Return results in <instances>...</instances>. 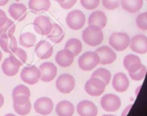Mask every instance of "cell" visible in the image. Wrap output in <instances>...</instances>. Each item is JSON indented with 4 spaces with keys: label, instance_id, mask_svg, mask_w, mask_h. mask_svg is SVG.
<instances>
[{
    "label": "cell",
    "instance_id": "cell-45",
    "mask_svg": "<svg viewBox=\"0 0 147 116\" xmlns=\"http://www.w3.org/2000/svg\"><path fill=\"white\" fill-rule=\"evenodd\" d=\"M1 59H2V53H1V50H0V62H1Z\"/></svg>",
    "mask_w": 147,
    "mask_h": 116
},
{
    "label": "cell",
    "instance_id": "cell-26",
    "mask_svg": "<svg viewBox=\"0 0 147 116\" xmlns=\"http://www.w3.org/2000/svg\"><path fill=\"white\" fill-rule=\"evenodd\" d=\"M143 3V0H121V5L125 11L136 13L142 8Z\"/></svg>",
    "mask_w": 147,
    "mask_h": 116
},
{
    "label": "cell",
    "instance_id": "cell-36",
    "mask_svg": "<svg viewBox=\"0 0 147 116\" xmlns=\"http://www.w3.org/2000/svg\"><path fill=\"white\" fill-rule=\"evenodd\" d=\"M146 74V67L144 65H142L141 69L135 73H129V76L133 80L140 81L144 78Z\"/></svg>",
    "mask_w": 147,
    "mask_h": 116
},
{
    "label": "cell",
    "instance_id": "cell-9",
    "mask_svg": "<svg viewBox=\"0 0 147 116\" xmlns=\"http://www.w3.org/2000/svg\"><path fill=\"white\" fill-rule=\"evenodd\" d=\"M36 33L41 35H47L53 28V23L50 19L44 15L38 16L33 23Z\"/></svg>",
    "mask_w": 147,
    "mask_h": 116
},
{
    "label": "cell",
    "instance_id": "cell-14",
    "mask_svg": "<svg viewBox=\"0 0 147 116\" xmlns=\"http://www.w3.org/2000/svg\"><path fill=\"white\" fill-rule=\"evenodd\" d=\"M129 46L133 51L144 54L147 53V37L144 35H136L131 38Z\"/></svg>",
    "mask_w": 147,
    "mask_h": 116
},
{
    "label": "cell",
    "instance_id": "cell-5",
    "mask_svg": "<svg viewBox=\"0 0 147 116\" xmlns=\"http://www.w3.org/2000/svg\"><path fill=\"white\" fill-rule=\"evenodd\" d=\"M106 84L96 77H91L86 82L85 85V90L86 93L90 96H100L103 93L106 89Z\"/></svg>",
    "mask_w": 147,
    "mask_h": 116
},
{
    "label": "cell",
    "instance_id": "cell-15",
    "mask_svg": "<svg viewBox=\"0 0 147 116\" xmlns=\"http://www.w3.org/2000/svg\"><path fill=\"white\" fill-rule=\"evenodd\" d=\"M77 112L80 116H97L98 108L93 102L83 100L77 105Z\"/></svg>",
    "mask_w": 147,
    "mask_h": 116
},
{
    "label": "cell",
    "instance_id": "cell-33",
    "mask_svg": "<svg viewBox=\"0 0 147 116\" xmlns=\"http://www.w3.org/2000/svg\"><path fill=\"white\" fill-rule=\"evenodd\" d=\"M13 107H14V111L17 113V114L20 115H26L30 112L31 111V102L29 100L28 102H26L24 104H20V105H18V104H13Z\"/></svg>",
    "mask_w": 147,
    "mask_h": 116
},
{
    "label": "cell",
    "instance_id": "cell-8",
    "mask_svg": "<svg viewBox=\"0 0 147 116\" xmlns=\"http://www.w3.org/2000/svg\"><path fill=\"white\" fill-rule=\"evenodd\" d=\"M121 105V99L113 94H107L100 100V106L106 112H116L120 108Z\"/></svg>",
    "mask_w": 147,
    "mask_h": 116
},
{
    "label": "cell",
    "instance_id": "cell-43",
    "mask_svg": "<svg viewBox=\"0 0 147 116\" xmlns=\"http://www.w3.org/2000/svg\"><path fill=\"white\" fill-rule=\"evenodd\" d=\"M54 1H57V2H58L59 4H60V3H62V2H63V1H65V0H54Z\"/></svg>",
    "mask_w": 147,
    "mask_h": 116
},
{
    "label": "cell",
    "instance_id": "cell-21",
    "mask_svg": "<svg viewBox=\"0 0 147 116\" xmlns=\"http://www.w3.org/2000/svg\"><path fill=\"white\" fill-rule=\"evenodd\" d=\"M107 22L108 19L106 14L100 10H97V11H94L93 12H92L89 16L88 20V25H93L98 26L100 29H103L106 27Z\"/></svg>",
    "mask_w": 147,
    "mask_h": 116
},
{
    "label": "cell",
    "instance_id": "cell-4",
    "mask_svg": "<svg viewBox=\"0 0 147 116\" xmlns=\"http://www.w3.org/2000/svg\"><path fill=\"white\" fill-rule=\"evenodd\" d=\"M65 21L67 26L72 30H80L86 24V16L80 10H75L67 14Z\"/></svg>",
    "mask_w": 147,
    "mask_h": 116
},
{
    "label": "cell",
    "instance_id": "cell-6",
    "mask_svg": "<svg viewBox=\"0 0 147 116\" xmlns=\"http://www.w3.org/2000/svg\"><path fill=\"white\" fill-rule=\"evenodd\" d=\"M40 71L35 66H27L23 68L20 77L22 80L29 85H35L40 79Z\"/></svg>",
    "mask_w": 147,
    "mask_h": 116
},
{
    "label": "cell",
    "instance_id": "cell-24",
    "mask_svg": "<svg viewBox=\"0 0 147 116\" xmlns=\"http://www.w3.org/2000/svg\"><path fill=\"white\" fill-rule=\"evenodd\" d=\"M56 113L58 116H72L74 113V105L67 100L60 101L56 105Z\"/></svg>",
    "mask_w": 147,
    "mask_h": 116
},
{
    "label": "cell",
    "instance_id": "cell-42",
    "mask_svg": "<svg viewBox=\"0 0 147 116\" xmlns=\"http://www.w3.org/2000/svg\"><path fill=\"white\" fill-rule=\"evenodd\" d=\"M9 0H0V7L6 5L8 3Z\"/></svg>",
    "mask_w": 147,
    "mask_h": 116
},
{
    "label": "cell",
    "instance_id": "cell-34",
    "mask_svg": "<svg viewBox=\"0 0 147 116\" xmlns=\"http://www.w3.org/2000/svg\"><path fill=\"white\" fill-rule=\"evenodd\" d=\"M136 25L143 30H147V12L138 15L136 20Z\"/></svg>",
    "mask_w": 147,
    "mask_h": 116
},
{
    "label": "cell",
    "instance_id": "cell-10",
    "mask_svg": "<svg viewBox=\"0 0 147 116\" xmlns=\"http://www.w3.org/2000/svg\"><path fill=\"white\" fill-rule=\"evenodd\" d=\"M41 74L40 79L42 82H49L53 81L57 75V69L54 63L51 62H45L39 68Z\"/></svg>",
    "mask_w": 147,
    "mask_h": 116
},
{
    "label": "cell",
    "instance_id": "cell-3",
    "mask_svg": "<svg viewBox=\"0 0 147 116\" xmlns=\"http://www.w3.org/2000/svg\"><path fill=\"white\" fill-rule=\"evenodd\" d=\"M131 39L125 33H113L109 38L110 46L117 51L126 50L130 45Z\"/></svg>",
    "mask_w": 147,
    "mask_h": 116
},
{
    "label": "cell",
    "instance_id": "cell-20",
    "mask_svg": "<svg viewBox=\"0 0 147 116\" xmlns=\"http://www.w3.org/2000/svg\"><path fill=\"white\" fill-rule=\"evenodd\" d=\"M113 89L119 92H123L127 90L129 87V80L127 76L122 72L116 74L112 82Z\"/></svg>",
    "mask_w": 147,
    "mask_h": 116
},
{
    "label": "cell",
    "instance_id": "cell-46",
    "mask_svg": "<svg viewBox=\"0 0 147 116\" xmlns=\"http://www.w3.org/2000/svg\"><path fill=\"white\" fill-rule=\"evenodd\" d=\"M103 116H115V115H104Z\"/></svg>",
    "mask_w": 147,
    "mask_h": 116
},
{
    "label": "cell",
    "instance_id": "cell-40",
    "mask_svg": "<svg viewBox=\"0 0 147 116\" xmlns=\"http://www.w3.org/2000/svg\"><path fill=\"white\" fill-rule=\"evenodd\" d=\"M131 107H132V105H129V106H128L127 108H126V109H125L124 111H123V112L122 113V115H121V116H126V115H127L128 113H129V110L131 109Z\"/></svg>",
    "mask_w": 147,
    "mask_h": 116
},
{
    "label": "cell",
    "instance_id": "cell-18",
    "mask_svg": "<svg viewBox=\"0 0 147 116\" xmlns=\"http://www.w3.org/2000/svg\"><path fill=\"white\" fill-rule=\"evenodd\" d=\"M10 16L17 21H22L27 17V7L21 3H14L9 7Z\"/></svg>",
    "mask_w": 147,
    "mask_h": 116
},
{
    "label": "cell",
    "instance_id": "cell-31",
    "mask_svg": "<svg viewBox=\"0 0 147 116\" xmlns=\"http://www.w3.org/2000/svg\"><path fill=\"white\" fill-rule=\"evenodd\" d=\"M16 30V25L14 22L8 18L7 21L3 26L0 27V36L1 37H10L12 36Z\"/></svg>",
    "mask_w": 147,
    "mask_h": 116
},
{
    "label": "cell",
    "instance_id": "cell-27",
    "mask_svg": "<svg viewBox=\"0 0 147 116\" xmlns=\"http://www.w3.org/2000/svg\"><path fill=\"white\" fill-rule=\"evenodd\" d=\"M65 37V31L63 27L59 25L54 23L53 24V28L50 33L47 35V38L53 43H60L63 41Z\"/></svg>",
    "mask_w": 147,
    "mask_h": 116
},
{
    "label": "cell",
    "instance_id": "cell-41",
    "mask_svg": "<svg viewBox=\"0 0 147 116\" xmlns=\"http://www.w3.org/2000/svg\"><path fill=\"white\" fill-rule=\"evenodd\" d=\"M4 96H3L1 94H0V108L3 106V105H4Z\"/></svg>",
    "mask_w": 147,
    "mask_h": 116
},
{
    "label": "cell",
    "instance_id": "cell-23",
    "mask_svg": "<svg viewBox=\"0 0 147 116\" xmlns=\"http://www.w3.org/2000/svg\"><path fill=\"white\" fill-rule=\"evenodd\" d=\"M9 54V59H10L11 63L18 67L24 64L27 59V55L25 50L18 47Z\"/></svg>",
    "mask_w": 147,
    "mask_h": 116
},
{
    "label": "cell",
    "instance_id": "cell-39",
    "mask_svg": "<svg viewBox=\"0 0 147 116\" xmlns=\"http://www.w3.org/2000/svg\"><path fill=\"white\" fill-rule=\"evenodd\" d=\"M7 20H8V17H7L6 13L3 10H0V27L4 25Z\"/></svg>",
    "mask_w": 147,
    "mask_h": 116
},
{
    "label": "cell",
    "instance_id": "cell-13",
    "mask_svg": "<svg viewBox=\"0 0 147 116\" xmlns=\"http://www.w3.org/2000/svg\"><path fill=\"white\" fill-rule=\"evenodd\" d=\"M34 108L36 113L40 115H49L51 113L53 109V100L50 98H46V97L39 98L34 102Z\"/></svg>",
    "mask_w": 147,
    "mask_h": 116
},
{
    "label": "cell",
    "instance_id": "cell-12",
    "mask_svg": "<svg viewBox=\"0 0 147 116\" xmlns=\"http://www.w3.org/2000/svg\"><path fill=\"white\" fill-rule=\"evenodd\" d=\"M96 52L100 57V64H111L116 59V53L109 46H102L96 49Z\"/></svg>",
    "mask_w": 147,
    "mask_h": 116
},
{
    "label": "cell",
    "instance_id": "cell-22",
    "mask_svg": "<svg viewBox=\"0 0 147 116\" xmlns=\"http://www.w3.org/2000/svg\"><path fill=\"white\" fill-rule=\"evenodd\" d=\"M28 6L33 13L41 14L48 11L51 6V3L50 0H30Z\"/></svg>",
    "mask_w": 147,
    "mask_h": 116
},
{
    "label": "cell",
    "instance_id": "cell-1",
    "mask_svg": "<svg viewBox=\"0 0 147 116\" xmlns=\"http://www.w3.org/2000/svg\"><path fill=\"white\" fill-rule=\"evenodd\" d=\"M83 40L88 46L95 47L103 42V33L102 29L96 25H88L83 32Z\"/></svg>",
    "mask_w": 147,
    "mask_h": 116
},
{
    "label": "cell",
    "instance_id": "cell-38",
    "mask_svg": "<svg viewBox=\"0 0 147 116\" xmlns=\"http://www.w3.org/2000/svg\"><path fill=\"white\" fill-rule=\"evenodd\" d=\"M77 2V0H65L63 2L60 3V6L64 10H69L71 9Z\"/></svg>",
    "mask_w": 147,
    "mask_h": 116
},
{
    "label": "cell",
    "instance_id": "cell-37",
    "mask_svg": "<svg viewBox=\"0 0 147 116\" xmlns=\"http://www.w3.org/2000/svg\"><path fill=\"white\" fill-rule=\"evenodd\" d=\"M121 0H102L103 7L109 10H113L120 6Z\"/></svg>",
    "mask_w": 147,
    "mask_h": 116
},
{
    "label": "cell",
    "instance_id": "cell-32",
    "mask_svg": "<svg viewBox=\"0 0 147 116\" xmlns=\"http://www.w3.org/2000/svg\"><path fill=\"white\" fill-rule=\"evenodd\" d=\"M91 77L98 78L100 80L103 81L106 84V85H108L110 82L111 74V72L107 69L104 68H99L92 74Z\"/></svg>",
    "mask_w": 147,
    "mask_h": 116
},
{
    "label": "cell",
    "instance_id": "cell-7",
    "mask_svg": "<svg viewBox=\"0 0 147 116\" xmlns=\"http://www.w3.org/2000/svg\"><path fill=\"white\" fill-rule=\"evenodd\" d=\"M56 87L63 94H68L73 90L76 86V82L72 75L63 74L56 81Z\"/></svg>",
    "mask_w": 147,
    "mask_h": 116
},
{
    "label": "cell",
    "instance_id": "cell-44",
    "mask_svg": "<svg viewBox=\"0 0 147 116\" xmlns=\"http://www.w3.org/2000/svg\"><path fill=\"white\" fill-rule=\"evenodd\" d=\"M4 116H16V115L12 113H9V114H7V115H5Z\"/></svg>",
    "mask_w": 147,
    "mask_h": 116
},
{
    "label": "cell",
    "instance_id": "cell-19",
    "mask_svg": "<svg viewBox=\"0 0 147 116\" xmlns=\"http://www.w3.org/2000/svg\"><path fill=\"white\" fill-rule=\"evenodd\" d=\"M74 58L75 56L70 50L63 49L57 52L55 56V61L62 67H68L72 65Z\"/></svg>",
    "mask_w": 147,
    "mask_h": 116
},
{
    "label": "cell",
    "instance_id": "cell-11",
    "mask_svg": "<svg viewBox=\"0 0 147 116\" xmlns=\"http://www.w3.org/2000/svg\"><path fill=\"white\" fill-rule=\"evenodd\" d=\"M30 91L27 87L25 85H17L12 92V98L14 103L24 104L30 100Z\"/></svg>",
    "mask_w": 147,
    "mask_h": 116
},
{
    "label": "cell",
    "instance_id": "cell-47",
    "mask_svg": "<svg viewBox=\"0 0 147 116\" xmlns=\"http://www.w3.org/2000/svg\"><path fill=\"white\" fill-rule=\"evenodd\" d=\"M146 1H147V0H146Z\"/></svg>",
    "mask_w": 147,
    "mask_h": 116
},
{
    "label": "cell",
    "instance_id": "cell-25",
    "mask_svg": "<svg viewBox=\"0 0 147 116\" xmlns=\"http://www.w3.org/2000/svg\"><path fill=\"white\" fill-rule=\"evenodd\" d=\"M0 47L5 53H11L17 48V39L14 35L10 37L0 36Z\"/></svg>",
    "mask_w": 147,
    "mask_h": 116
},
{
    "label": "cell",
    "instance_id": "cell-29",
    "mask_svg": "<svg viewBox=\"0 0 147 116\" xmlns=\"http://www.w3.org/2000/svg\"><path fill=\"white\" fill-rule=\"evenodd\" d=\"M82 43L80 40L77 38H71L66 42L65 49L70 50L75 56H78L82 50Z\"/></svg>",
    "mask_w": 147,
    "mask_h": 116
},
{
    "label": "cell",
    "instance_id": "cell-16",
    "mask_svg": "<svg viewBox=\"0 0 147 116\" xmlns=\"http://www.w3.org/2000/svg\"><path fill=\"white\" fill-rule=\"evenodd\" d=\"M34 52L39 59H47L53 55V48L47 40H40L36 45Z\"/></svg>",
    "mask_w": 147,
    "mask_h": 116
},
{
    "label": "cell",
    "instance_id": "cell-35",
    "mask_svg": "<svg viewBox=\"0 0 147 116\" xmlns=\"http://www.w3.org/2000/svg\"><path fill=\"white\" fill-rule=\"evenodd\" d=\"M80 4L83 8L88 10H93L98 7L100 0H80Z\"/></svg>",
    "mask_w": 147,
    "mask_h": 116
},
{
    "label": "cell",
    "instance_id": "cell-2",
    "mask_svg": "<svg viewBox=\"0 0 147 116\" xmlns=\"http://www.w3.org/2000/svg\"><path fill=\"white\" fill-rule=\"evenodd\" d=\"M100 63V57L96 51L85 52L78 59V66L83 71L92 70Z\"/></svg>",
    "mask_w": 147,
    "mask_h": 116
},
{
    "label": "cell",
    "instance_id": "cell-30",
    "mask_svg": "<svg viewBox=\"0 0 147 116\" xmlns=\"http://www.w3.org/2000/svg\"><path fill=\"white\" fill-rule=\"evenodd\" d=\"M20 43L24 47L31 48L34 46L36 43V36L31 33H22L20 36Z\"/></svg>",
    "mask_w": 147,
    "mask_h": 116
},
{
    "label": "cell",
    "instance_id": "cell-17",
    "mask_svg": "<svg viewBox=\"0 0 147 116\" xmlns=\"http://www.w3.org/2000/svg\"><path fill=\"white\" fill-rule=\"evenodd\" d=\"M142 61L139 56L134 54H129L123 59V66L129 73H135L142 66Z\"/></svg>",
    "mask_w": 147,
    "mask_h": 116
},
{
    "label": "cell",
    "instance_id": "cell-28",
    "mask_svg": "<svg viewBox=\"0 0 147 116\" xmlns=\"http://www.w3.org/2000/svg\"><path fill=\"white\" fill-rule=\"evenodd\" d=\"M19 68L20 67L11 63L9 57L4 59V62L1 64L2 72H4V74L9 76H13L17 74L19 72Z\"/></svg>",
    "mask_w": 147,
    "mask_h": 116
}]
</instances>
